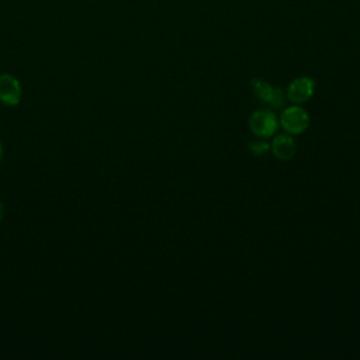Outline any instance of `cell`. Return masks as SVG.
<instances>
[{"instance_id": "obj_1", "label": "cell", "mask_w": 360, "mask_h": 360, "mask_svg": "<svg viewBox=\"0 0 360 360\" xmlns=\"http://www.w3.org/2000/svg\"><path fill=\"white\" fill-rule=\"evenodd\" d=\"M279 120L271 110H257L249 118V128L252 133L260 138H268L276 133Z\"/></svg>"}, {"instance_id": "obj_2", "label": "cell", "mask_w": 360, "mask_h": 360, "mask_svg": "<svg viewBox=\"0 0 360 360\" xmlns=\"http://www.w3.org/2000/svg\"><path fill=\"white\" fill-rule=\"evenodd\" d=\"M280 124L288 134H301L308 128L310 116L300 106H291L283 112Z\"/></svg>"}, {"instance_id": "obj_3", "label": "cell", "mask_w": 360, "mask_h": 360, "mask_svg": "<svg viewBox=\"0 0 360 360\" xmlns=\"http://www.w3.org/2000/svg\"><path fill=\"white\" fill-rule=\"evenodd\" d=\"M23 96L19 79L10 74L0 75V102L5 106L14 107L20 103Z\"/></svg>"}, {"instance_id": "obj_4", "label": "cell", "mask_w": 360, "mask_h": 360, "mask_svg": "<svg viewBox=\"0 0 360 360\" xmlns=\"http://www.w3.org/2000/svg\"><path fill=\"white\" fill-rule=\"evenodd\" d=\"M252 87L253 93L257 96V99H260L264 103H266L271 107H280L284 103V93L279 87H273L268 82H264L260 79H253L252 81Z\"/></svg>"}, {"instance_id": "obj_5", "label": "cell", "mask_w": 360, "mask_h": 360, "mask_svg": "<svg viewBox=\"0 0 360 360\" xmlns=\"http://www.w3.org/2000/svg\"><path fill=\"white\" fill-rule=\"evenodd\" d=\"M315 90V82L311 78L301 76L294 79L288 89H287V97L288 100L294 105H301L311 99V96L314 94Z\"/></svg>"}, {"instance_id": "obj_6", "label": "cell", "mask_w": 360, "mask_h": 360, "mask_svg": "<svg viewBox=\"0 0 360 360\" xmlns=\"http://www.w3.org/2000/svg\"><path fill=\"white\" fill-rule=\"evenodd\" d=\"M273 153L280 160H290L294 155H296V142L287 134H280L273 140L272 144Z\"/></svg>"}, {"instance_id": "obj_7", "label": "cell", "mask_w": 360, "mask_h": 360, "mask_svg": "<svg viewBox=\"0 0 360 360\" xmlns=\"http://www.w3.org/2000/svg\"><path fill=\"white\" fill-rule=\"evenodd\" d=\"M249 149L256 153V155H262L265 153L268 149H269V144L265 142V141H257V142H252L249 144Z\"/></svg>"}, {"instance_id": "obj_8", "label": "cell", "mask_w": 360, "mask_h": 360, "mask_svg": "<svg viewBox=\"0 0 360 360\" xmlns=\"http://www.w3.org/2000/svg\"><path fill=\"white\" fill-rule=\"evenodd\" d=\"M3 215H5V204L0 202V220L3 218Z\"/></svg>"}, {"instance_id": "obj_9", "label": "cell", "mask_w": 360, "mask_h": 360, "mask_svg": "<svg viewBox=\"0 0 360 360\" xmlns=\"http://www.w3.org/2000/svg\"><path fill=\"white\" fill-rule=\"evenodd\" d=\"M2 158H3V145L0 142V162H2Z\"/></svg>"}]
</instances>
